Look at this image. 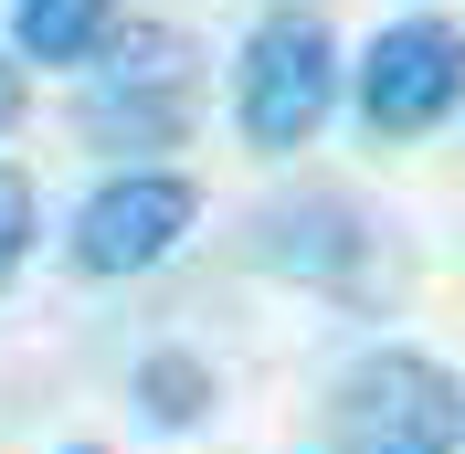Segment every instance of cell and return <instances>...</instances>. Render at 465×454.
Returning <instances> with one entry per match:
<instances>
[{
	"mask_svg": "<svg viewBox=\"0 0 465 454\" xmlns=\"http://www.w3.org/2000/svg\"><path fill=\"white\" fill-rule=\"evenodd\" d=\"M202 127V43L180 22H127L116 54L85 74V138L127 170H159V148Z\"/></svg>",
	"mask_w": 465,
	"mask_h": 454,
	"instance_id": "6da1fadb",
	"label": "cell"
},
{
	"mask_svg": "<svg viewBox=\"0 0 465 454\" xmlns=\"http://www.w3.org/2000/svg\"><path fill=\"white\" fill-rule=\"evenodd\" d=\"M465 444V380L434 349H371L328 391V454H455Z\"/></svg>",
	"mask_w": 465,
	"mask_h": 454,
	"instance_id": "7a4b0ae2",
	"label": "cell"
},
{
	"mask_svg": "<svg viewBox=\"0 0 465 454\" xmlns=\"http://www.w3.org/2000/svg\"><path fill=\"white\" fill-rule=\"evenodd\" d=\"M339 106V43H328L318 11H264L243 32V54H232V127L264 148V159H286L307 148Z\"/></svg>",
	"mask_w": 465,
	"mask_h": 454,
	"instance_id": "3957f363",
	"label": "cell"
},
{
	"mask_svg": "<svg viewBox=\"0 0 465 454\" xmlns=\"http://www.w3.org/2000/svg\"><path fill=\"white\" fill-rule=\"evenodd\" d=\"M349 85H360L371 138H423V127H444V116L465 106V22H444V11L381 22L371 54L349 64Z\"/></svg>",
	"mask_w": 465,
	"mask_h": 454,
	"instance_id": "277c9868",
	"label": "cell"
},
{
	"mask_svg": "<svg viewBox=\"0 0 465 454\" xmlns=\"http://www.w3.org/2000/svg\"><path fill=\"white\" fill-rule=\"evenodd\" d=\"M191 222H202V191L180 170H116L85 191L64 254H74V275H148V264H170L191 243Z\"/></svg>",
	"mask_w": 465,
	"mask_h": 454,
	"instance_id": "5b68a950",
	"label": "cell"
},
{
	"mask_svg": "<svg viewBox=\"0 0 465 454\" xmlns=\"http://www.w3.org/2000/svg\"><path fill=\"white\" fill-rule=\"evenodd\" d=\"M254 254L275 264V275L349 285V275H360V254H371V232H360V212H349L339 191H307V201H275V212L254 222Z\"/></svg>",
	"mask_w": 465,
	"mask_h": 454,
	"instance_id": "8992f818",
	"label": "cell"
},
{
	"mask_svg": "<svg viewBox=\"0 0 465 454\" xmlns=\"http://www.w3.org/2000/svg\"><path fill=\"white\" fill-rule=\"evenodd\" d=\"M116 32H127V11L116 0H22L11 11V54H22V74L32 64H106L116 54Z\"/></svg>",
	"mask_w": 465,
	"mask_h": 454,
	"instance_id": "52a82bcc",
	"label": "cell"
},
{
	"mask_svg": "<svg viewBox=\"0 0 465 454\" xmlns=\"http://www.w3.org/2000/svg\"><path fill=\"white\" fill-rule=\"evenodd\" d=\"M138 412L159 433H191L212 412V370L191 360V349H148V360H138Z\"/></svg>",
	"mask_w": 465,
	"mask_h": 454,
	"instance_id": "ba28073f",
	"label": "cell"
},
{
	"mask_svg": "<svg viewBox=\"0 0 465 454\" xmlns=\"http://www.w3.org/2000/svg\"><path fill=\"white\" fill-rule=\"evenodd\" d=\"M32 232H43V201H32V180L0 159V285L22 275V254H32Z\"/></svg>",
	"mask_w": 465,
	"mask_h": 454,
	"instance_id": "9c48e42d",
	"label": "cell"
},
{
	"mask_svg": "<svg viewBox=\"0 0 465 454\" xmlns=\"http://www.w3.org/2000/svg\"><path fill=\"white\" fill-rule=\"evenodd\" d=\"M22 116H32V74H22V54H11V43H0V138H11Z\"/></svg>",
	"mask_w": 465,
	"mask_h": 454,
	"instance_id": "30bf717a",
	"label": "cell"
},
{
	"mask_svg": "<svg viewBox=\"0 0 465 454\" xmlns=\"http://www.w3.org/2000/svg\"><path fill=\"white\" fill-rule=\"evenodd\" d=\"M64 454H106V444H64Z\"/></svg>",
	"mask_w": 465,
	"mask_h": 454,
	"instance_id": "8fae6325",
	"label": "cell"
}]
</instances>
